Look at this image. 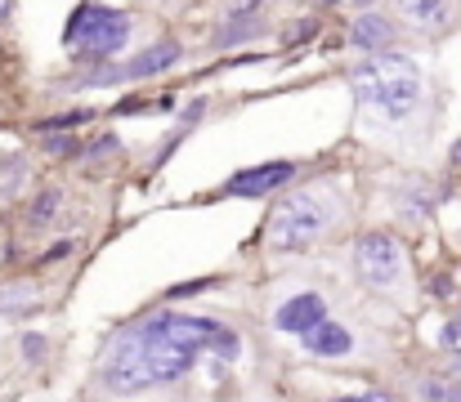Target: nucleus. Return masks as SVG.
<instances>
[{
	"mask_svg": "<svg viewBox=\"0 0 461 402\" xmlns=\"http://www.w3.org/2000/svg\"><path fill=\"white\" fill-rule=\"evenodd\" d=\"M301 344H305V353H313V358H345V353H354V331L327 317V322H318L313 331L301 335Z\"/></svg>",
	"mask_w": 461,
	"mask_h": 402,
	"instance_id": "10",
	"label": "nucleus"
},
{
	"mask_svg": "<svg viewBox=\"0 0 461 402\" xmlns=\"http://www.w3.org/2000/svg\"><path fill=\"white\" fill-rule=\"evenodd\" d=\"M211 286H220V277H197V281H179V286H170V290H166V299H188V295H197V290H211Z\"/></svg>",
	"mask_w": 461,
	"mask_h": 402,
	"instance_id": "20",
	"label": "nucleus"
},
{
	"mask_svg": "<svg viewBox=\"0 0 461 402\" xmlns=\"http://www.w3.org/2000/svg\"><path fill=\"white\" fill-rule=\"evenodd\" d=\"M399 4V13H403V22H412V27H421V31H439V27H448V18H453V0H394Z\"/></svg>",
	"mask_w": 461,
	"mask_h": 402,
	"instance_id": "12",
	"label": "nucleus"
},
{
	"mask_svg": "<svg viewBox=\"0 0 461 402\" xmlns=\"http://www.w3.org/2000/svg\"><path fill=\"white\" fill-rule=\"evenodd\" d=\"M349 45L363 49V54H385L390 45H399V22L376 13V9H363L354 22H349Z\"/></svg>",
	"mask_w": 461,
	"mask_h": 402,
	"instance_id": "8",
	"label": "nucleus"
},
{
	"mask_svg": "<svg viewBox=\"0 0 461 402\" xmlns=\"http://www.w3.org/2000/svg\"><path fill=\"white\" fill-rule=\"evenodd\" d=\"M113 85H126L122 63H95L77 76H63V90H113Z\"/></svg>",
	"mask_w": 461,
	"mask_h": 402,
	"instance_id": "13",
	"label": "nucleus"
},
{
	"mask_svg": "<svg viewBox=\"0 0 461 402\" xmlns=\"http://www.w3.org/2000/svg\"><path fill=\"white\" fill-rule=\"evenodd\" d=\"M340 219H345V192L336 183L296 188V192L278 197V206L269 210L265 242H269V251H309L322 237H331Z\"/></svg>",
	"mask_w": 461,
	"mask_h": 402,
	"instance_id": "3",
	"label": "nucleus"
},
{
	"mask_svg": "<svg viewBox=\"0 0 461 402\" xmlns=\"http://www.w3.org/2000/svg\"><path fill=\"white\" fill-rule=\"evenodd\" d=\"M318 27H322L318 18H305V22H301V27L292 31V45H296V40H309V36H318Z\"/></svg>",
	"mask_w": 461,
	"mask_h": 402,
	"instance_id": "25",
	"label": "nucleus"
},
{
	"mask_svg": "<svg viewBox=\"0 0 461 402\" xmlns=\"http://www.w3.org/2000/svg\"><path fill=\"white\" fill-rule=\"evenodd\" d=\"M448 376H453V380H457V385H461V358H457V362H453V371H448Z\"/></svg>",
	"mask_w": 461,
	"mask_h": 402,
	"instance_id": "30",
	"label": "nucleus"
},
{
	"mask_svg": "<svg viewBox=\"0 0 461 402\" xmlns=\"http://www.w3.org/2000/svg\"><path fill=\"white\" fill-rule=\"evenodd\" d=\"M72 255V242H59V246H50L45 255H41V264H59V260H68Z\"/></svg>",
	"mask_w": 461,
	"mask_h": 402,
	"instance_id": "24",
	"label": "nucleus"
},
{
	"mask_svg": "<svg viewBox=\"0 0 461 402\" xmlns=\"http://www.w3.org/2000/svg\"><path fill=\"white\" fill-rule=\"evenodd\" d=\"M318 322H327V299L318 295V290H301V295H292V299H283L278 308H274V331H283V335H305L313 331Z\"/></svg>",
	"mask_w": 461,
	"mask_h": 402,
	"instance_id": "7",
	"label": "nucleus"
},
{
	"mask_svg": "<svg viewBox=\"0 0 461 402\" xmlns=\"http://www.w3.org/2000/svg\"><path fill=\"white\" fill-rule=\"evenodd\" d=\"M349 94L358 108V126L385 138H426L435 126V85L426 67L399 49L367 54L349 67Z\"/></svg>",
	"mask_w": 461,
	"mask_h": 402,
	"instance_id": "2",
	"label": "nucleus"
},
{
	"mask_svg": "<svg viewBox=\"0 0 461 402\" xmlns=\"http://www.w3.org/2000/svg\"><path fill=\"white\" fill-rule=\"evenodd\" d=\"M327 402H399L390 394H345V398H327Z\"/></svg>",
	"mask_w": 461,
	"mask_h": 402,
	"instance_id": "26",
	"label": "nucleus"
},
{
	"mask_svg": "<svg viewBox=\"0 0 461 402\" xmlns=\"http://www.w3.org/2000/svg\"><path fill=\"white\" fill-rule=\"evenodd\" d=\"M453 165H457V170H461V138H457V143H453Z\"/></svg>",
	"mask_w": 461,
	"mask_h": 402,
	"instance_id": "29",
	"label": "nucleus"
},
{
	"mask_svg": "<svg viewBox=\"0 0 461 402\" xmlns=\"http://www.w3.org/2000/svg\"><path fill=\"white\" fill-rule=\"evenodd\" d=\"M202 353L233 362L242 353V340L220 317L157 308V313L131 322L126 331H117L108 340L104 362H99V385L113 398H135V394H149V389H166V385H179L197 367Z\"/></svg>",
	"mask_w": 461,
	"mask_h": 402,
	"instance_id": "1",
	"label": "nucleus"
},
{
	"mask_svg": "<svg viewBox=\"0 0 461 402\" xmlns=\"http://www.w3.org/2000/svg\"><path fill=\"white\" fill-rule=\"evenodd\" d=\"M135 31V18L126 9H113V4H95V0H81L63 27V45L72 49V58L81 67H95V63H113L126 40Z\"/></svg>",
	"mask_w": 461,
	"mask_h": 402,
	"instance_id": "4",
	"label": "nucleus"
},
{
	"mask_svg": "<svg viewBox=\"0 0 461 402\" xmlns=\"http://www.w3.org/2000/svg\"><path fill=\"white\" fill-rule=\"evenodd\" d=\"M41 152H50V156L68 161V156H77V152H81V138H77V134H45V138H41Z\"/></svg>",
	"mask_w": 461,
	"mask_h": 402,
	"instance_id": "18",
	"label": "nucleus"
},
{
	"mask_svg": "<svg viewBox=\"0 0 461 402\" xmlns=\"http://www.w3.org/2000/svg\"><path fill=\"white\" fill-rule=\"evenodd\" d=\"M354 272L363 286L390 295V290H403L408 286V251L394 233L385 228H372L354 242Z\"/></svg>",
	"mask_w": 461,
	"mask_h": 402,
	"instance_id": "5",
	"label": "nucleus"
},
{
	"mask_svg": "<svg viewBox=\"0 0 461 402\" xmlns=\"http://www.w3.org/2000/svg\"><path fill=\"white\" fill-rule=\"evenodd\" d=\"M260 4L265 0H247L242 9H233L229 13V22L215 31V45L220 49H229V45H242V40H256L260 31H265V18H260Z\"/></svg>",
	"mask_w": 461,
	"mask_h": 402,
	"instance_id": "11",
	"label": "nucleus"
},
{
	"mask_svg": "<svg viewBox=\"0 0 461 402\" xmlns=\"http://www.w3.org/2000/svg\"><path fill=\"white\" fill-rule=\"evenodd\" d=\"M95 112L90 108H72V112H59V117H45V121H36V130L41 134H72L77 126H86Z\"/></svg>",
	"mask_w": 461,
	"mask_h": 402,
	"instance_id": "17",
	"label": "nucleus"
},
{
	"mask_svg": "<svg viewBox=\"0 0 461 402\" xmlns=\"http://www.w3.org/2000/svg\"><path fill=\"white\" fill-rule=\"evenodd\" d=\"M179 58H184V45L179 40H157V45L140 49L135 58L122 63V76L126 81H144V76H157V72H170Z\"/></svg>",
	"mask_w": 461,
	"mask_h": 402,
	"instance_id": "9",
	"label": "nucleus"
},
{
	"mask_svg": "<svg viewBox=\"0 0 461 402\" xmlns=\"http://www.w3.org/2000/svg\"><path fill=\"white\" fill-rule=\"evenodd\" d=\"M9 13H14V0H0V22H5Z\"/></svg>",
	"mask_w": 461,
	"mask_h": 402,
	"instance_id": "27",
	"label": "nucleus"
},
{
	"mask_svg": "<svg viewBox=\"0 0 461 402\" xmlns=\"http://www.w3.org/2000/svg\"><path fill=\"white\" fill-rule=\"evenodd\" d=\"M372 4H381V0H354V9L363 13V9H372Z\"/></svg>",
	"mask_w": 461,
	"mask_h": 402,
	"instance_id": "28",
	"label": "nucleus"
},
{
	"mask_svg": "<svg viewBox=\"0 0 461 402\" xmlns=\"http://www.w3.org/2000/svg\"><path fill=\"white\" fill-rule=\"evenodd\" d=\"M117 147H122V138H117V134H104V138H95L86 152H90V156H113Z\"/></svg>",
	"mask_w": 461,
	"mask_h": 402,
	"instance_id": "22",
	"label": "nucleus"
},
{
	"mask_svg": "<svg viewBox=\"0 0 461 402\" xmlns=\"http://www.w3.org/2000/svg\"><path fill=\"white\" fill-rule=\"evenodd\" d=\"M59 210H63V188H45V192H36V201L27 206V224H32V228H45V224H54Z\"/></svg>",
	"mask_w": 461,
	"mask_h": 402,
	"instance_id": "15",
	"label": "nucleus"
},
{
	"mask_svg": "<svg viewBox=\"0 0 461 402\" xmlns=\"http://www.w3.org/2000/svg\"><path fill=\"white\" fill-rule=\"evenodd\" d=\"M318 4H336V0H318Z\"/></svg>",
	"mask_w": 461,
	"mask_h": 402,
	"instance_id": "31",
	"label": "nucleus"
},
{
	"mask_svg": "<svg viewBox=\"0 0 461 402\" xmlns=\"http://www.w3.org/2000/svg\"><path fill=\"white\" fill-rule=\"evenodd\" d=\"M417 398L421 402H461V385L453 376H421V380H417Z\"/></svg>",
	"mask_w": 461,
	"mask_h": 402,
	"instance_id": "16",
	"label": "nucleus"
},
{
	"mask_svg": "<svg viewBox=\"0 0 461 402\" xmlns=\"http://www.w3.org/2000/svg\"><path fill=\"white\" fill-rule=\"evenodd\" d=\"M296 161H260V165H247L238 174L224 179V197H269L278 188H287L296 179Z\"/></svg>",
	"mask_w": 461,
	"mask_h": 402,
	"instance_id": "6",
	"label": "nucleus"
},
{
	"mask_svg": "<svg viewBox=\"0 0 461 402\" xmlns=\"http://www.w3.org/2000/svg\"><path fill=\"white\" fill-rule=\"evenodd\" d=\"M439 349H444V353H457V358H461V313L444 322V331H439Z\"/></svg>",
	"mask_w": 461,
	"mask_h": 402,
	"instance_id": "21",
	"label": "nucleus"
},
{
	"mask_svg": "<svg viewBox=\"0 0 461 402\" xmlns=\"http://www.w3.org/2000/svg\"><path fill=\"white\" fill-rule=\"evenodd\" d=\"M206 108H211V103H206V99H193V103H188V108H184V117H179V121H184V130H188V126H197V121H202V117H206Z\"/></svg>",
	"mask_w": 461,
	"mask_h": 402,
	"instance_id": "23",
	"label": "nucleus"
},
{
	"mask_svg": "<svg viewBox=\"0 0 461 402\" xmlns=\"http://www.w3.org/2000/svg\"><path fill=\"white\" fill-rule=\"evenodd\" d=\"M18 349H23L27 367H41V362H45V353H50V340H45L41 331H23V335H18Z\"/></svg>",
	"mask_w": 461,
	"mask_h": 402,
	"instance_id": "19",
	"label": "nucleus"
},
{
	"mask_svg": "<svg viewBox=\"0 0 461 402\" xmlns=\"http://www.w3.org/2000/svg\"><path fill=\"white\" fill-rule=\"evenodd\" d=\"M32 308H41L32 281H14V286L0 290V317H23V313H32Z\"/></svg>",
	"mask_w": 461,
	"mask_h": 402,
	"instance_id": "14",
	"label": "nucleus"
}]
</instances>
